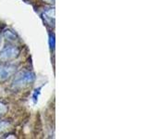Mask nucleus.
Listing matches in <instances>:
<instances>
[{
  "mask_svg": "<svg viewBox=\"0 0 148 139\" xmlns=\"http://www.w3.org/2000/svg\"><path fill=\"white\" fill-rule=\"evenodd\" d=\"M35 80V74L31 71L23 70L18 72L12 82V88L14 90H21L23 88H26L31 85Z\"/></svg>",
  "mask_w": 148,
  "mask_h": 139,
  "instance_id": "1",
  "label": "nucleus"
},
{
  "mask_svg": "<svg viewBox=\"0 0 148 139\" xmlns=\"http://www.w3.org/2000/svg\"><path fill=\"white\" fill-rule=\"evenodd\" d=\"M7 110H8L7 106L0 102V117H1V116H3L5 113H6Z\"/></svg>",
  "mask_w": 148,
  "mask_h": 139,
  "instance_id": "6",
  "label": "nucleus"
},
{
  "mask_svg": "<svg viewBox=\"0 0 148 139\" xmlns=\"http://www.w3.org/2000/svg\"><path fill=\"white\" fill-rule=\"evenodd\" d=\"M17 66L8 62H0V82H6L16 72Z\"/></svg>",
  "mask_w": 148,
  "mask_h": 139,
  "instance_id": "3",
  "label": "nucleus"
},
{
  "mask_svg": "<svg viewBox=\"0 0 148 139\" xmlns=\"http://www.w3.org/2000/svg\"><path fill=\"white\" fill-rule=\"evenodd\" d=\"M43 1H44L45 3H47V4H50V5H52V4H54L55 0H43Z\"/></svg>",
  "mask_w": 148,
  "mask_h": 139,
  "instance_id": "8",
  "label": "nucleus"
},
{
  "mask_svg": "<svg viewBox=\"0 0 148 139\" xmlns=\"http://www.w3.org/2000/svg\"><path fill=\"white\" fill-rule=\"evenodd\" d=\"M3 36L5 37L8 42H10V43H13V42H16L18 41V37L17 35V34L15 32H13L10 29H6L3 32Z\"/></svg>",
  "mask_w": 148,
  "mask_h": 139,
  "instance_id": "5",
  "label": "nucleus"
},
{
  "mask_svg": "<svg viewBox=\"0 0 148 139\" xmlns=\"http://www.w3.org/2000/svg\"><path fill=\"white\" fill-rule=\"evenodd\" d=\"M43 18L45 20V22L47 24L54 26V21H55V10L54 8H50L43 13Z\"/></svg>",
  "mask_w": 148,
  "mask_h": 139,
  "instance_id": "4",
  "label": "nucleus"
},
{
  "mask_svg": "<svg viewBox=\"0 0 148 139\" xmlns=\"http://www.w3.org/2000/svg\"><path fill=\"white\" fill-rule=\"evenodd\" d=\"M0 45H1V34H0Z\"/></svg>",
  "mask_w": 148,
  "mask_h": 139,
  "instance_id": "9",
  "label": "nucleus"
},
{
  "mask_svg": "<svg viewBox=\"0 0 148 139\" xmlns=\"http://www.w3.org/2000/svg\"><path fill=\"white\" fill-rule=\"evenodd\" d=\"M49 44H50V47L54 49L55 48V35L50 34V39H49Z\"/></svg>",
  "mask_w": 148,
  "mask_h": 139,
  "instance_id": "7",
  "label": "nucleus"
},
{
  "mask_svg": "<svg viewBox=\"0 0 148 139\" xmlns=\"http://www.w3.org/2000/svg\"><path fill=\"white\" fill-rule=\"evenodd\" d=\"M21 49L16 45H8L0 51V62H10L18 58Z\"/></svg>",
  "mask_w": 148,
  "mask_h": 139,
  "instance_id": "2",
  "label": "nucleus"
}]
</instances>
